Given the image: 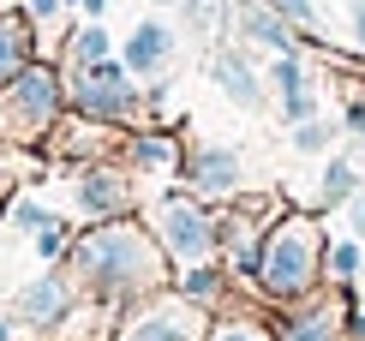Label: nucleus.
I'll use <instances>...</instances> for the list:
<instances>
[{"label": "nucleus", "instance_id": "obj_1", "mask_svg": "<svg viewBox=\"0 0 365 341\" xmlns=\"http://www.w3.org/2000/svg\"><path fill=\"white\" fill-rule=\"evenodd\" d=\"M66 275L78 282V293L102 305H132L144 293L174 282V263L162 252V240L150 234V222L138 215H108V222H90L84 234H72L66 245Z\"/></svg>", "mask_w": 365, "mask_h": 341}, {"label": "nucleus", "instance_id": "obj_2", "mask_svg": "<svg viewBox=\"0 0 365 341\" xmlns=\"http://www.w3.org/2000/svg\"><path fill=\"white\" fill-rule=\"evenodd\" d=\"M324 252H329V222L306 204H287L264 228V252H257L252 293L264 305H294L324 287Z\"/></svg>", "mask_w": 365, "mask_h": 341}, {"label": "nucleus", "instance_id": "obj_3", "mask_svg": "<svg viewBox=\"0 0 365 341\" xmlns=\"http://www.w3.org/2000/svg\"><path fill=\"white\" fill-rule=\"evenodd\" d=\"M150 234L162 240L174 270H192V263H216L222 258V210L204 204L197 192H162L156 204L144 210Z\"/></svg>", "mask_w": 365, "mask_h": 341}, {"label": "nucleus", "instance_id": "obj_4", "mask_svg": "<svg viewBox=\"0 0 365 341\" xmlns=\"http://www.w3.org/2000/svg\"><path fill=\"white\" fill-rule=\"evenodd\" d=\"M66 108V72L54 60H30L12 84H0V138L6 144H42Z\"/></svg>", "mask_w": 365, "mask_h": 341}, {"label": "nucleus", "instance_id": "obj_5", "mask_svg": "<svg viewBox=\"0 0 365 341\" xmlns=\"http://www.w3.org/2000/svg\"><path fill=\"white\" fill-rule=\"evenodd\" d=\"M210 323H216V312H210V305H197V300H186V293L168 282V287L144 293V300L120 305L114 341H204Z\"/></svg>", "mask_w": 365, "mask_h": 341}, {"label": "nucleus", "instance_id": "obj_6", "mask_svg": "<svg viewBox=\"0 0 365 341\" xmlns=\"http://www.w3.org/2000/svg\"><path fill=\"white\" fill-rule=\"evenodd\" d=\"M66 108L84 114V120H102V126H138L144 90H138V78H132L126 60L108 54V60H96V66H72Z\"/></svg>", "mask_w": 365, "mask_h": 341}, {"label": "nucleus", "instance_id": "obj_7", "mask_svg": "<svg viewBox=\"0 0 365 341\" xmlns=\"http://www.w3.org/2000/svg\"><path fill=\"white\" fill-rule=\"evenodd\" d=\"M276 341H347V287H317L294 305H269Z\"/></svg>", "mask_w": 365, "mask_h": 341}, {"label": "nucleus", "instance_id": "obj_8", "mask_svg": "<svg viewBox=\"0 0 365 341\" xmlns=\"http://www.w3.org/2000/svg\"><path fill=\"white\" fill-rule=\"evenodd\" d=\"M132 168L114 162V156H96V162H78L72 168V204H78L84 222H108V215H132L138 192H132Z\"/></svg>", "mask_w": 365, "mask_h": 341}, {"label": "nucleus", "instance_id": "obj_9", "mask_svg": "<svg viewBox=\"0 0 365 341\" xmlns=\"http://www.w3.org/2000/svg\"><path fill=\"white\" fill-rule=\"evenodd\" d=\"M180 185L197 192L204 204H227V198L246 192V156L234 144H192L186 168H180Z\"/></svg>", "mask_w": 365, "mask_h": 341}, {"label": "nucleus", "instance_id": "obj_10", "mask_svg": "<svg viewBox=\"0 0 365 341\" xmlns=\"http://www.w3.org/2000/svg\"><path fill=\"white\" fill-rule=\"evenodd\" d=\"M72 305H78V282L66 270L30 275L24 287H12V317H19V330H36V335H48Z\"/></svg>", "mask_w": 365, "mask_h": 341}, {"label": "nucleus", "instance_id": "obj_11", "mask_svg": "<svg viewBox=\"0 0 365 341\" xmlns=\"http://www.w3.org/2000/svg\"><path fill=\"white\" fill-rule=\"evenodd\" d=\"M120 162H126L138 180L180 185V168H186V144H180V132H168V126H138V132L120 138Z\"/></svg>", "mask_w": 365, "mask_h": 341}, {"label": "nucleus", "instance_id": "obj_12", "mask_svg": "<svg viewBox=\"0 0 365 341\" xmlns=\"http://www.w3.org/2000/svg\"><path fill=\"white\" fill-rule=\"evenodd\" d=\"M234 30H240V42H252V49L306 54V49H299V24H287L269 0H234Z\"/></svg>", "mask_w": 365, "mask_h": 341}, {"label": "nucleus", "instance_id": "obj_13", "mask_svg": "<svg viewBox=\"0 0 365 341\" xmlns=\"http://www.w3.org/2000/svg\"><path fill=\"white\" fill-rule=\"evenodd\" d=\"M174 49H180V30L168 19H138L126 49H120V60L132 66V78H162L174 66Z\"/></svg>", "mask_w": 365, "mask_h": 341}, {"label": "nucleus", "instance_id": "obj_14", "mask_svg": "<svg viewBox=\"0 0 365 341\" xmlns=\"http://www.w3.org/2000/svg\"><path fill=\"white\" fill-rule=\"evenodd\" d=\"M210 84H222V96L234 108H246V114H257V108L269 102V84H264V72L246 60V49H216L210 54Z\"/></svg>", "mask_w": 365, "mask_h": 341}, {"label": "nucleus", "instance_id": "obj_15", "mask_svg": "<svg viewBox=\"0 0 365 341\" xmlns=\"http://www.w3.org/2000/svg\"><path fill=\"white\" fill-rule=\"evenodd\" d=\"M36 54L42 49H36V24H30V12L24 6L0 12V84H12Z\"/></svg>", "mask_w": 365, "mask_h": 341}, {"label": "nucleus", "instance_id": "obj_16", "mask_svg": "<svg viewBox=\"0 0 365 341\" xmlns=\"http://www.w3.org/2000/svg\"><path fill=\"white\" fill-rule=\"evenodd\" d=\"M359 185H365V174L354 168V156H341V150H336V156L324 162V180H317V192L306 198V210H317V215H336V210L347 204V198L359 192Z\"/></svg>", "mask_w": 365, "mask_h": 341}, {"label": "nucleus", "instance_id": "obj_17", "mask_svg": "<svg viewBox=\"0 0 365 341\" xmlns=\"http://www.w3.org/2000/svg\"><path fill=\"white\" fill-rule=\"evenodd\" d=\"M42 174H48V162H42L30 144H6V138H0V204H6L19 185H36Z\"/></svg>", "mask_w": 365, "mask_h": 341}, {"label": "nucleus", "instance_id": "obj_18", "mask_svg": "<svg viewBox=\"0 0 365 341\" xmlns=\"http://www.w3.org/2000/svg\"><path fill=\"white\" fill-rule=\"evenodd\" d=\"M359 275H365V240H354V234H329L324 282H329V287H354Z\"/></svg>", "mask_w": 365, "mask_h": 341}, {"label": "nucleus", "instance_id": "obj_19", "mask_svg": "<svg viewBox=\"0 0 365 341\" xmlns=\"http://www.w3.org/2000/svg\"><path fill=\"white\" fill-rule=\"evenodd\" d=\"M227 282H234V275L222 270V258H216V263H192V270H174V287L186 293V300H197V305H210V312H216V305H222V293H227Z\"/></svg>", "mask_w": 365, "mask_h": 341}, {"label": "nucleus", "instance_id": "obj_20", "mask_svg": "<svg viewBox=\"0 0 365 341\" xmlns=\"http://www.w3.org/2000/svg\"><path fill=\"white\" fill-rule=\"evenodd\" d=\"M341 132H347L341 120H324V114H312V120H299V126H287V150H294V156H329Z\"/></svg>", "mask_w": 365, "mask_h": 341}, {"label": "nucleus", "instance_id": "obj_21", "mask_svg": "<svg viewBox=\"0 0 365 341\" xmlns=\"http://www.w3.org/2000/svg\"><path fill=\"white\" fill-rule=\"evenodd\" d=\"M108 54H114V36L102 30V19H84L66 36V60H72V66H96V60H108Z\"/></svg>", "mask_w": 365, "mask_h": 341}, {"label": "nucleus", "instance_id": "obj_22", "mask_svg": "<svg viewBox=\"0 0 365 341\" xmlns=\"http://www.w3.org/2000/svg\"><path fill=\"white\" fill-rule=\"evenodd\" d=\"M204 341H276V330H269L264 317H252V312H234V317H216V323H210Z\"/></svg>", "mask_w": 365, "mask_h": 341}, {"label": "nucleus", "instance_id": "obj_23", "mask_svg": "<svg viewBox=\"0 0 365 341\" xmlns=\"http://www.w3.org/2000/svg\"><path fill=\"white\" fill-rule=\"evenodd\" d=\"M264 84L276 90V96H287V90H306V84H312V72H306V54H269V72H264Z\"/></svg>", "mask_w": 365, "mask_h": 341}, {"label": "nucleus", "instance_id": "obj_24", "mask_svg": "<svg viewBox=\"0 0 365 341\" xmlns=\"http://www.w3.org/2000/svg\"><path fill=\"white\" fill-rule=\"evenodd\" d=\"M0 215H6V228H12V234H24V240H30V234H36V228L48 222L54 210H42L36 198H30V192H12L6 204H0Z\"/></svg>", "mask_w": 365, "mask_h": 341}, {"label": "nucleus", "instance_id": "obj_25", "mask_svg": "<svg viewBox=\"0 0 365 341\" xmlns=\"http://www.w3.org/2000/svg\"><path fill=\"white\" fill-rule=\"evenodd\" d=\"M174 12H180L192 30H204V36H210V30H222L227 19H234V0H180Z\"/></svg>", "mask_w": 365, "mask_h": 341}, {"label": "nucleus", "instance_id": "obj_26", "mask_svg": "<svg viewBox=\"0 0 365 341\" xmlns=\"http://www.w3.org/2000/svg\"><path fill=\"white\" fill-rule=\"evenodd\" d=\"M30 245H36V258H42V263H60V258H66V245H72V228L60 222V215H48V222L30 234Z\"/></svg>", "mask_w": 365, "mask_h": 341}, {"label": "nucleus", "instance_id": "obj_27", "mask_svg": "<svg viewBox=\"0 0 365 341\" xmlns=\"http://www.w3.org/2000/svg\"><path fill=\"white\" fill-rule=\"evenodd\" d=\"M276 102H282V126H299V120L324 114V102H317V84H306V90H287V96H276Z\"/></svg>", "mask_w": 365, "mask_h": 341}, {"label": "nucleus", "instance_id": "obj_28", "mask_svg": "<svg viewBox=\"0 0 365 341\" xmlns=\"http://www.w3.org/2000/svg\"><path fill=\"white\" fill-rule=\"evenodd\" d=\"M269 6H276L287 24H299V30H317V0H269Z\"/></svg>", "mask_w": 365, "mask_h": 341}, {"label": "nucleus", "instance_id": "obj_29", "mask_svg": "<svg viewBox=\"0 0 365 341\" xmlns=\"http://www.w3.org/2000/svg\"><path fill=\"white\" fill-rule=\"evenodd\" d=\"M336 215H341V222H347V234H354V240H365V185H359L354 198H347V204H341Z\"/></svg>", "mask_w": 365, "mask_h": 341}, {"label": "nucleus", "instance_id": "obj_30", "mask_svg": "<svg viewBox=\"0 0 365 341\" xmlns=\"http://www.w3.org/2000/svg\"><path fill=\"white\" fill-rule=\"evenodd\" d=\"M341 126H347V132H354L359 144H365V96H347V108H341Z\"/></svg>", "mask_w": 365, "mask_h": 341}, {"label": "nucleus", "instance_id": "obj_31", "mask_svg": "<svg viewBox=\"0 0 365 341\" xmlns=\"http://www.w3.org/2000/svg\"><path fill=\"white\" fill-rule=\"evenodd\" d=\"M19 6L30 12V24H48L54 12H66V0H19Z\"/></svg>", "mask_w": 365, "mask_h": 341}, {"label": "nucleus", "instance_id": "obj_32", "mask_svg": "<svg viewBox=\"0 0 365 341\" xmlns=\"http://www.w3.org/2000/svg\"><path fill=\"white\" fill-rule=\"evenodd\" d=\"M347 341H365V305L347 293Z\"/></svg>", "mask_w": 365, "mask_h": 341}, {"label": "nucleus", "instance_id": "obj_33", "mask_svg": "<svg viewBox=\"0 0 365 341\" xmlns=\"http://www.w3.org/2000/svg\"><path fill=\"white\" fill-rule=\"evenodd\" d=\"M347 24H354V42L365 49V0H354V6H347Z\"/></svg>", "mask_w": 365, "mask_h": 341}, {"label": "nucleus", "instance_id": "obj_34", "mask_svg": "<svg viewBox=\"0 0 365 341\" xmlns=\"http://www.w3.org/2000/svg\"><path fill=\"white\" fill-rule=\"evenodd\" d=\"M78 12H84V19H102V12H108V0H78Z\"/></svg>", "mask_w": 365, "mask_h": 341}, {"label": "nucleus", "instance_id": "obj_35", "mask_svg": "<svg viewBox=\"0 0 365 341\" xmlns=\"http://www.w3.org/2000/svg\"><path fill=\"white\" fill-rule=\"evenodd\" d=\"M0 341H19V317H0Z\"/></svg>", "mask_w": 365, "mask_h": 341}, {"label": "nucleus", "instance_id": "obj_36", "mask_svg": "<svg viewBox=\"0 0 365 341\" xmlns=\"http://www.w3.org/2000/svg\"><path fill=\"white\" fill-rule=\"evenodd\" d=\"M347 293H354V300H359V305H365V275H359V282H354V287H347Z\"/></svg>", "mask_w": 365, "mask_h": 341}, {"label": "nucleus", "instance_id": "obj_37", "mask_svg": "<svg viewBox=\"0 0 365 341\" xmlns=\"http://www.w3.org/2000/svg\"><path fill=\"white\" fill-rule=\"evenodd\" d=\"M156 6H180V0H156Z\"/></svg>", "mask_w": 365, "mask_h": 341}, {"label": "nucleus", "instance_id": "obj_38", "mask_svg": "<svg viewBox=\"0 0 365 341\" xmlns=\"http://www.w3.org/2000/svg\"><path fill=\"white\" fill-rule=\"evenodd\" d=\"M66 6H78V0H66Z\"/></svg>", "mask_w": 365, "mask_h": 341}]
</instances>
